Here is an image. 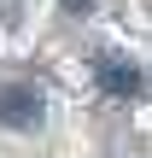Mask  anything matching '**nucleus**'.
Returning <instances> with one entry per match:
<instances>
[{"label":"nucleus","mask_w":152,"mask_h":158,"mask_svg":"<svg viewBox=\"0 0 152 158\" xmlns=\"http://www.w3.org/2000/svg\"><path fill=\"white\" fill-rule=\"evenodd\" d=\"M0 123L6 129H35L41 123V88L35 82H6L0 88Z\"/></svg>","instance_id":"nucleus-1"},{"label":"nucleus","mask_w":152,"mask_h":158,"mask_svg":"<svg viewBox=\"0 0 152 158\" xmlns=\"http://www.w3.org/2000/svg\"><path fill=\"white\" fill-rule=\"evenodd\" d=\"M94 76H100L105 94H135V88H141V70H135L129 59H117V53H100V59H94Z\"/></svg>","instance_id":"nucleus-2"},{"label":"nucleus","mask_w":152,"mask_h":158,"mask_svg":"<svg viewBox=\"0 0 152 158\" xmlns=\"http://www.w3.org/2000/svg\"><path fill=\"white\" fill-rule=\"evenodd\" d=\"M18 12H23V0H0V23H18Z\"/></svg>","instance_id":"nucleus-3"},{"label":"nucleus","mask_w":152,"mask_h":158,"mask_svg":"<svg viewBox=\"0 0 152 158\" xmlns=\"http://www.w3.org/2000/svg\"><path fill=\"white\" fill-rule=\"evenodd\" d=\"M59 6H64V12H76V18H82V12H88V6H94V0H59Z\"/></svg>","instance_id":"nucleus-4"}]
</instances>
